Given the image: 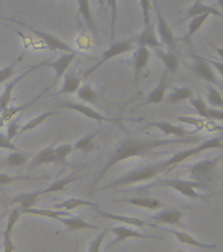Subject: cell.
<instances>
[{
  "label": "cell",
  "mask_w": 223,
  "mask_h": 252,
  "mask_svg": "<svg viewBox=\"0 0 223 252\" xmlns=\"http://www.w3.org/2000/svg\"><path fill=\"white\" fill-rule=\"evenodd\" d=\"M200 137H188V138H142V137H126L120 145L116 147L113 153L108 157V160L101 168V171L95 176L92 180V193L97 187L100 181L105 177V175L113 168L114 165L121 161L135 157H145L151 151L160 147L172 145H189V143H197L200 142Z\"/></svg>",
  "instance_id": "obj_1"
},
{
  "label": "cell",
  "mask_w": 223,
  "mask_h": 252,
  "mask_svg": "<svg viewBox=\"0 0 223 252\" xmlns=\"http://www.w3.org/2000/svg\"><path fill=\"white\" fill-rule=\"evenodd\" d=\"M160 172H164V167L161 164V161L145 165V167H141V168L133 169V171H130L126 175H122V176L113 180L108 185H105L104 189L118 188V187H126V185L130 184H137V183L153 180L154 177H157Z\"/></svg>",
  "instance_id": "obj_2"
},
{
  "label": "cell",
  "mask_w": 223,
  "mask_h": 252,
  "mask_svg": "<svg viewBox=\"0 0 223 252\" xmlns=\"http://www.w3.org/2000/svg\"><path fill=\"white\" fill-rule=\"evenodd\" d=\"M209 150H223V135L213 137L208 141H204L200 145H197L196 147H191V149L179 151L171 158H168L167 160L161 161V164L164 167V171H171L175 165L180 164L181 161L187 160V159L194 157V155H198L200 153L209 151Z\"/></svg>",
  "instance_id": "obj_3"
},
{
  "label": "cell",
  "mask_w": 223,
  "mask_h": 252,
  "mask_svg": "<svg viewBox=\"0 0 223 252\" xmlns=\"http://www.w3.org/2000/svg\"><path fill=\"white\" fill-rule=\"evenodd\" d=\"M151 187H167V188L173 189V190H176L184 197H188V198H192V200H206L205 194L198 193V189L204 188L205 184L196 180H184V179H179V177L161 179L155 184L149 185L147 188H151Z\"/></svg>",
  "instance_id": "obj_4"
},
{
  "label": "cell",
  "mask_w": 223,
  "mask_h": 252,
  "mask_svg": "<svg viewBox=\"0 0 223 252\" xmlns=\"http://www.w3.org/2000/svg\"><path fill=\"white\" fill-rule=\"evenodd\" d=\"M135 43H137L135 42V37H133V38L122 39V41H118V42H113L106 50L102 51L101 57H100V59L97 61V63H95L94 66L91 67V68H88V70L83 74L82 78H88L91 74H94L98 67L102 66V64L105 62H108L109 59L114 58V57H118V55L121 54H125L127 51H131L134 49V45H135Z\"/></svg>",
  "instance_id": "obj_5"
},
{
  "label": "cell",
  "mask_w": 223,
  "mask_h": 252,
  "mask_svg": "<svg viewBox=\"0 0 223 252\" xmlns=\"http://www.w3.org/2000/svg\"><path fill=\"white\" fill-rule=\"evenodd\" d=\"M151 5H154L155 9V15H157V34L158 38L160 41L163 46L168 47V50L176 51L177 53V45H176V38L173 35V32L169 27V24L167 23V20L164 19V16L161 15V11L159 5H158L157 0H151Z\"/></svg>",
  "instance_id": "obj_6"
},
{
  "label": "cell",
  "mask_w": 223,
  "mask_h": 252,
  "mask_svg": "<svg viewBox=\"0 0 223 252\" xmlns=\"http://www.w3.org/2000/svg\"><path fill=\"white\" fill-rule=\"evenodd\" d=\"M221 158H222V155H218V157L213 158V159H205V160L197 161V163L189 167L188 173L193 180L206 184V181L212 180L214 171H216V168L218 167V163L221 161Z\"/></svg>",
  "instance_id": "obj_7"
},
{
  "label": "cell",
  "mask_w": 223,
  "mask_h": 252,
  "mask_svg": "<svg viewBox=\"0 0 223 252\" xmlns=\"http://www.w3.org/2000/svg\"><path fill=\"white\" fill-rule=\"evenodd\" d=\"M108 231H110L114 235V239L110 240L109 244L106 246V251H109L110 248L117 246L121 242L126 239H130V238H138V239H154V240H164V238L161 236H155V235H147V234H143L141 231H137L131 227H127V226H112V227L106 228Z\"/></svg>",
  "instance_id": "obj_8"
},
{
  "label": "cell",
  "mask_w": 223,
  "mask_h": 252,
  "mask_svg": "<svg viewBox=\"0 0 223 252\" xmlns=\"http://www.w3.org/2000/svg\"><path fill=\"white\" fill-rule=\"evenodd\" d=\"M13 21H16V20H13ZM16 23H19L21 27L27 28V29H29L32 33H34V34L45 43V46H46L49 50L64 51V53H78V50H75L74 47H71L68 43H66L61 38H58L57 35L51 34V33H47V32L39 31V29H35V28L31 27V25H27V24L20 23V21H16Z\"/></svg>",
  "instance_id": "obj_9"
},
{
  "label": "cell",
  "mask_w": 223,
  "mask_h": 252,
  "mask_svg": "<svg viewBox=\"0 0 223 252\" xmlns=\"http://www.w3.org/2000/svg\"><path fill=\"white\" fill-rule=\"evenodd\" d=\"M76 55H78V53H64V54H62L59 58L53 61V62H41L37 64L38 68H41V67H50L51 70L54 71L55 76L54 79H53V82L50 83V86L47 87V88L54 87L55 84L61 80V78H62L63 75L66 74L67 68L70 67L72 61L76 58Z\"/></svg>",
  "instance_id": "obj_10"
},
{
  "label": "cell",
  "mask_w": 223,
  "mask_h": 252,
  "mask_svg": "<svg viewBox=\"0 0 223 252\" xmlns=\"http://www.w3.org/2000/svg\"><path fill=\"white\" fill-rule=\"evenodd\" d=\"M57 108H66V109H71L75 110V112H78L84 117L90 118V120H94L96 122H116L117 121V118H110L106 117V116H102L98 112H96L95 109L90 108L86 104H80V102H74V101H68V100H64V101H61L57 105Z\"/></svg>",
  "instance_id": "obj_11"
},
{
  "label": "cell",
  "mask_w": 223,
  "mask_h": 252,
  "mask_svg": "<svg viewBox=\"0 0 223 252\" xmlns=\"http://www.w3.org/2000/svg\"><path fill=\"white\" fill-rule=\"evenodd\" d=\"M193 59H194V62H193L191 68L196 74V76H198V78L208 83H214V84L218 83V79L216 76L214 68L208 62V59L201 58V57H197V55H193Z\"/></svg>",
  "instance_id": "obj_12"
},
{
  "label": "cell",
  "mask_w": 223,
  "mask_h": 252,
  "mask_svg": "<svg viewBox=\"0 0 223 252\" xmlns=\"http://www.w3.org/2000/svg\"><path fill=\"white\" fill-rule=\"evenodd\" d=\"M38 67H37V64L35 66H32L29 67L27 71H24L23 74H20L19 76H16L15 79H12L11 82H8L4 84V90L3 92L0 94V113L3 112L5 108H7L9 104H11V98H12V92H13V90H15L16 84H19L21 80H23L25 76H28V75L31 74L32 71L37 70Z\"/></svg>",
  "instance_id": "obj_13"
},
{
  "label": "cell",
  "mask_w": 223,
  "mask_h": 252,
  "mask_svg": "<svg viewBox=\"0 0 223 252\" xmlns=\"http://www.w3.org/2000/svg\"><path fill=\"white\" fill-rule=\"evenodd\" d=\"M147 126L157 127V129L160 130L164 135H173L175 138H188L197 134V130H194V131H189V130H185L184 127H181V126L173 125V124L167 121L147 122Z\"/></svg>",
  "instance_id": "obj_14"
},
{
  "label": "cell",
  "mask_w": 223,
  "mask_h": 252,
  "mask_svg": "<svg viewBox=\"0 0 223 252\" xmlns=\"http://www.w3.org/2000/svg\"><path fill=\"white\" fill-rule=\"evenodd\" d=\"M135 42L138 46H146V47H153V49H159L163 45L160 43L159 38H158L157 31L154 27L153 23L147 24L143 27L142 32L135 37Z\"/></svg>",
  "instance_id": "obj_15"
},
{
  "label": "cell",
  "mask_w": 223,
  "mask_h": 252,
  "mask_svg": "<svg viewBox=\"0 0 223 252\" xmlns=\"http://www.w3.org/2000/svg\"><path fill=\"white\" fill-rule=\"evenodd\" d=\"M168 72L164 71L163 74H161L160 79H159V82H158L157 87L154 88L149 94H147V97L143 102H142V105H149V104H160L163 100H164L165 92L168 90Z\"/></svg>",
  "instance_id": "obj_16"
},
{
  "label": "cell",
  "mask_w": 223,
  "mask_h": 252,
  "mask_svg": "<svg viewBox=\"0 0 223 252\" xmlns=\"http://www.w3.org/2000/svg\"><path fill=\"white\" fill-rule=\"evenodd\" d=\"M183 217H184V213L180 212V210L176 208H171L155 213V214H153V216L150 217V220H154V222H157V223L179 226V224L181 223Z\"/></svg>",
  "instance_id": "obj_17"
},
{
  "label": "cell",
  "mask_w": 223,
  "mask_h": 252,
  "mask_svg": "<svg viewBox=\"0 0 223 252\" xmlns=\"http://www.w3.org/2000/svg\"><path fill=\"white\" fill-rule=\"evenodd\" d=\"M96 214L101 218H105L108 220H117V222H122V223L131 224V226H135V227H143V226H151V227H157V224L149 223L143 220H139V218H135V217H126V216H120V214H113V213L105 212V210H101V209L96 206Z\"/></svg>",
  "instance_id": "obj_18"
},
{
  "label": "cell",
  "mask_w": 223,
  "mask_h": 252,
  "mask_svg": "<svg viewBox=\"0 0 223 252\" xmlns=\"http://www.w3.org/2000/svg\"><path fill=\"white\" fill-rule=\"evenodd\" d=\"M58 222L64 226L68 231H79V230H101V228L96 226V224L88 223L80 217L76 216H67V217H59Z\"/></svg>",
  "instance_id": "obj_19"
},
{
  "label": "cell",
  "mask_w": 223,
  "mask_h": 252,
  "mask_svg": "<svg viewBox=\"0 0 223 252\" xmlns=\"http://www.w3.org/2000/svg\"><path fill=\"white\" fill-rule=\"evenodd\" d=\"M161 230L169 232V234H172L180 243L185 244V246L202 248V250H216L217 248V244H209L204 243V242H200V240H197L196 238H193V236H191L189 234H187V232L184 231H177V230H171V228H161Z\"/></svg>",
  "instance_id": "obj_20"
},
{
  "label": "cell",
  "mask_w": 223,
  "mask_h": 252,
  "mask_svg": "<svg viewBox=\"0 0 223 252\" xmlns=\"http://www.w3.org/2000/svg\"><path fill=\"white\" fill-rule=\"evenodd\" d=\"M150 57H151V53H150L149 47L138 46L134 51V80H135V83L138 82V79L141 76L142 71L147 67Z\"/></svg>",
  "instance_id": "obj_21"
},
{
  "label": "cell",
  "mask_w": 223,
  "mask_h": 252,
  "mask_svg": "<svg viewBox=\"0 0 223 252\" xmlns=\"http://www.w3.org/2000/svg\"><path fill=\"white\" fill-rule=\"evenodd\" d=\"M42 196L41 190H34V192L21 193L17 196L9 198V204H17L20 206V212L21 210H27L29 208H33L37 202H38L39 197Z\"/></svg>",
  "instance_id": "obj_22"
},
{
  "label": "cell",
  "mask_w": 223,
  "mask_h": 252,
  "mask_svg": "<svg viewBox=\"0 0 223 252\" xmlns=\"http://www.w3.org/2000/svg\"><path fill=\"white\" fill-rule=\"evenodd\" d=\"M78 12L79 15L83 17L91 33L97 35V25H96V21L94 19V13H92L90 0H78Z\"/></svg>",
  "instance_id": "obj_23"
},
{
  "label": "cell",
  "mask_w": 223,
  "mask_h": 252,
  "mask_svg": "<svg viewBox=\"0 0 223 252\" xmlns=\"http://www.w3.org/2000/svg\"><path fill=\"white\" fill-rule=\"evenodd\" d=\"M155 55L163 62L167 72H169V74H176L177 68H179V57H177L176 51H163L159 47V49H155Z\"/></svg>",
  "instance_id": "obj_24"
},
{
  "label": "cell",
  "mask_w": 223,
  "mask_h": 252,
  "mask_svg": "<svg viewBox=\"0 0 223 252\" xmlns=\"http://www.w3.org/2000/svg\"><path fill=\"white\" fill-rule=\"evenodd\" d=\"M50 163H55V153L53 146H47L32 158L31 163L28 164V169H33L38 165L50 164Z\"/></svg>",
  "instance_id": "obj_25"
},
{
  "label": "cell",
  "mask_w": 223,
  "mask_h": 252,
  "mask_svg": "<svg viewBox=\"0 0 223 252\" xmlns=\"http://www.w3.org/2000/svg\"><path fill=\"white\" fill-rule=\"evenodd\" d=\"M120 202H126V204L134 205L138 208L149 209V210H158L164 206L161 201H159L158 198H153V197H131V198L120 200Z\"/></svg>",
  "instance_id": "obj_26"
},
{
  "label": "cell",
  "mask_w": 223,
  "mask_h": 252,
  "mask_svg": "<svg viewBox=\"0 0 223 252\" xmlns=\"http://www.w3.org/2000/svg\"><path fill=\"white\" fill-rule=\"evenodd\" d=\"M200 15H214L218 16V17H223L222 13H221L217 8L212 7V5H206V4L202 3L201 0H197L192 7H189L188 9H187L185 17H187V19H191V17H194V16Z\"/></svg>",
  "instance_id": "obj_27"
},
{
  "label": "cell",
  "mask_w": 223,
  "mask_h": 252,
  "mask_svg": "<svg viewBox=\"0 0 223 252\" xmlns=\"http://www.w3.org/2000/svg\"><path fill=\"white\" fill-rule=\"evenodd\" d=\"M83 78L82 76H76L72 74L64 75V80H63L62 88L57 92V94H76L79 87L82 84Z\"/></svg>",
  "instance_id": "obj_28"
},
{
  "label": "cell",
  "mask_w": 223,
  "mask_h": 252,
  "mask_svg": "<svg viewBox=\"0 0 223 252\" xmlns=\"http://www.w3.org/2000/svg\"><path fill=\"white\" fill-rule=\"evenodd\" d=\"M45 94V92H43ZM43 94H37V97H34L33 100H29L28 102H25V104H23V105H19V106H15V105H8L5 109L0 113V117L3 118L4 122L9 121V120H12V118H15L16 116H20V113H23L24 110H27L29 106L33 104V102H35L37 100H38L41 96H42Z\"/></svg>",
  "instance_id": "obj_29"
},
{
  "label": "cell",
  "mask_w": 223,
  "mask_h": 252,
  "mask_svg": "<svg viewBox=\"0 0 223 252\" xmlns=\"http://www.w3.org/2000/svg\"><path fill=\"white\" fill-rule=\"evenodd\" d=\"M21 214H33V216H39V217H47V218H53V220H58L59 217H67L71 216L70 212L67 210H58V209H35L29 208L27 210H21Z\"/></svg>",
  "instance_id": "obj_30"
},
{
  "label": "cell",
  "mask_w": 223,
  "mask_h": 252,
  "mask_svg": "<svg viewBox=\"0 0 223 252\" xmlns=\"http://www.w3.org/2000/svg\"><path fill=\"white\" fill-rule=\"evenodd\" d=\"M79 206H91V208H96L98 205L90 200H83V198H67V200L59 202V204L53 205V209H58V210H67L70 212L72 209H76Z\"/></svg>",
  "instance_id": "obj_31"
},
{
  "label": "cell",
  "mask_w": 223,
  "mask_h": 252,
  "mask_svg": "<svg viewBox=\"0 0 223 252\" xmlns=\"http://www.w3.org/2000/svg\"><path fill=\"white\" fill-rule=\"evenodd\" d=\"M209 16L210 15H200L194 16V17H191V21H189L188 25V32H187V34L183 37V41H184V42H191V39H192L193 35L200 31V28L202 27L205 24V21L209 19Z\"/></svg>",
  "instance_id": "obj_32"
},
{
  "label": "cell",
  "mask_w": 223,
  "mask_h": 252,
  "mask_svg": "<svg viewBox=\"0 0 223 252\" xmlns=\"http://www.w3.org/2000/svg\"><path fill=\"white\" fill-rule=\"evenodd\" d=\"M193 97V90L191 87H179V88H172V92L167 98L169 104H177V102L185 101Z\"/></svg>",
  "instance_id": "obj_33"
},
{
  "label": "cell",
  "mask_w": 223,
  "mask_h": 252,
  "mask_svg": "<svg viewBox=\"0 0 223 252\" xmlns=\"http://www.w3.org/2000/svg\"><path fill=\"white\" fill-rule=\"evenodd\" d=\"M78 97L83 102H88V104H96L100 98V94L91 87V84H84L80 86L78 90Z\"/></svg>",
  "instance_id": "obj_34"
},
{
  "label": "cell",
  "mask_w": 223,
  "mask_h": 252,
  "mask_svg": "<svg viewBox=\"0 0 223 252\" xmlns=\"http://www.w3.org/2000/svg\"><path fill=\"white\" fill-rule=\"evenodd\" d=\"M76 179H78V177L75 176V175H70V176L59 179V180L54 181L53 184L49 185L46 189H41V193H42V196H43V194H49V193L61 192V190H63V189L66 188L67 185L70 184V183H72V181L76 180Z\"/></svg>",
  "instance_id": "obj_35"
},
{
  "label": "cell",
  "mask_w": 223,
  "mask_h": 252,
  "mask_svg": "<svg viewBox=\"0 0 223 252\" xmlns=\"http://www.w3.org/2000/svg\"><path fill=\"white\" fill-rule=\"evenodd\" d=\"M54 114H55V112H53V110H49V112L41 113L39 116H37V117L32 118V120H29L27 124H24V125L20 126V134L27 133V131H31V130L35 129V127L41 125V124H42L45 120H47V118L51 117V116H54Z\"/></svg>",
  "instance_id": "obj_36"
},
{
  "label": "cell",
  "mask_w": 223,
  "mask_h": 252,
  "mask_svg": "<svg viewBox=\"0 0 223 252\" xmlns=\"http://www.w3.org/2000/svg\"><path fill=\"white\" fill-rule=\"evenodd\" d=\"M97 135V131H94V133L88 134L86 137H82L80 139L75 142L72 147L74 150H78V151H84V153H88L91 150H94L95 147V138Z\"/></svg>",
  "instance_id": "obj_37"
},
{
  "label": "cell",
  "mask_w": 223,
  "mask_h": 252,
  "mask_svg": "<svg viewBox=\"0 0 223 252\" xmlns=\"http://www.w3.org/2000/svg\"><path fill=\"white\" fill-rule=\"evenodd\" d=\"M28 159H29V157H28L27 154H21L19 151H11V153L8 154L5 163H7V165L12 167V168H20V167L27 165Z\"/></svg>",
  "instance_id": "obj_38"
},
{
  "label": "cell",
  "mask_w": 223,
  "mask_h": 252,
  "mask_svg": "<svg viewBox=\"0 0 223 252\" xmlns=\"http://www.w3.org/2000/svg\"><path fill=\"white\" fill-rule=\"evenodd\" d=\"M74 151V147L70 143H64L58 147H55V163L61 165H67V157Z\"/></svg>",
  "instance_id": "obj_39"
},
{
  "label": "cell",
  "mask_w": 223,
  "mask_h": 252,
  "mask_svg": "<svg viewBox=\"0 0 223 252\" xmlns=\"http://www.w3.org/2000/svg\"><path fill=\"white\" fill-rule=\"evenodd\" d=\"M206 92H208V102L212 108L217 109H223V97L221 92L213 86L208 84L206 86Z\"/></svg>",
  "instance_id": "obj_40"
},
{
  "label": "cell",
  "mask_w": 223,
  "mask_h": 252,
  "mask_svg": "<svg viewBox=\"0 0 223 252\" xmlns=\"http://www.w3.org/2000/svg\"><path fill=\"white\" fill-rule=\"evenodd\" d=\"M39 179H45V177H32L27 176V175H16V176H11L7 173H0V187L4 185L13 184L16 181H27V180H39Z\"/></svg>",
  "instance_id": "obj_41"
},
{
  "label": "cell",
  "mask_w": 223,
  "mask_h": 252,
  "mask_svg": "<svg viewBox=\"0 0 223 252\" xmlns=\"http://www.w3.org/2000/svg\"><path fill=\"white\" fill-rule=\"evenodd\" d=\"M21 117H23V114H20V116H16V118H12L8 121V126H7V131H5V135L9 141H13L17 135L20 134V121H21Z\"/></svg>",
  "instance_id": "obj_42"
},
{
  "label": "cell",
  "mask_w": 223,
  "mask_h": 252,
  "mask_svg": "<svg viewBox=\"0 0 223 252\" xmlns=\"http://www.w3.org/2000/svg\"><path fill=\"white\" fill-rule=\"evenodd\" d=\"M177 121L181 122V124H185V125L193 126L196 127V130L204 129L206 124H205L204 118L202 117H193V116H177Z\"/></svg>",
  "instance_id": "obj_43"
},
{
  "label": "cell",
  "mask_w": 223,
  "mask_h": 252,
  "mask_svg": "<svg viewBox=\"0 0 223 252\" xmlns=\"http://www.w3.org/2000/svg\"><path fill=\"white\" fill-rule=\"evenodd\" d=\"M24 53H21V54L17 57V58L13 61V62L11 63V64H8V66H5L4 68H1L0 70V83H5L8 80V79L11 78L12 75H13V71H15L16 66H17V63H20L21 61H23L24 58Z\"/></svg>",
  "instance_id": "obj_44"
},
{
  "label": "cell",
  "mask_w": 223,
  "mask_h": 252,
  "mask_svg": "<svg viewBox=\"0 0 223 252\" xmlns=\"http://www.w3.org/2000/svg\"><path fill=\"white\" fill-rule=\"evenodd\" d=\"M191 101V105L196 109V112L198 113V116L202 118H206V112L209 109V105H206V102L201 96H197V97H191L189 98Z\"/></svg>",
  "instance_id": "obj_45"
},
{
  "label": "cell",
  "mask_w": 223,
  "mask_h": 252,
  "mask_svg": "<svg viewBox=\"0 0 223 252\" xmlns=\"http://www.w3.org/2000/svg\"><path fill=\"white\" fill-rule=\"evenodd\" d=\"M106 234H108V230H106V228H101V231L98 232L97 235H96V238H94V239L90 242L88 252H100V250H101V244L102 242H104V239H105Z\"/></svg>",
  "instance_id": "obj_46"
},
{
  "label": "cell",
  "mask_w": 223,
  "mask_h": 252,
  "mask_svg": "<svg viewBox=\"0 0 223 252\" xmlns=\"http://www.w3.org/2000/svg\"><path fill=\"white\" fill-rule=\"evenodd\" d=\"M106 7L110 8V32H112V41L116 34V20H117V0H106Z\"/></svg>",
  "instance_id": "obj_47"
},
{
  "label": "cell",
  "mask_w": 223,
  "mask_h": 252,
  "mask_svg": "<svg viewBox=\"0 0 223 252\" xmlns=\"http://www.w3.org/2000/svg\"><path fill=\"white\" fill-rule=\"evenodd\" d=\"M143 16V27L151 23V0H139Z\"/></svg>",
  "instance_id": "obj_48"
},
{
  "label": "cell",
  "mask_w": 223,
  "mask_h": 252,
  "mask_svg": "<svg viewBox=\"0 0 223 252\" xmlns=\"http://www.w3.org/2000/svg\"><path fill=\"white\" fill-rule=\"evenodd\" d=\"M0 150H8V151H17V147L12 141H9L7 135L0 133Z\"/></svg>",
  "instance_id": "obj_49"
},
{
  "label": "cell",
  "mask_w": 223,
  "mask_h": 252,
  "mask_svg": "<svg viewBox=\"0 0 223 252\" xmlns=\"http://www.w3.org/2000/svg\"><path fill=\"white\" fill-rule=\"evenodd\" d=\"M206 120L210 121H223V110L217 108H209L206 112Z\"/></svg>",
  "instance_id": "obj_50"
},
{
  "label": "cell",
  "mask_w": 223,
  "mask_h": 252,
  "mask_svg": "<svg viewBox=\"0 0 223 252\" xmlns=\"http://www.w3.org/2000/svg\"><path fill=\"white\" fill-rule=\"evenodd\" d=\"M208 62L212 64L213 68H216L218 72L223 76V62H218V61H212V59H208Z\"/></svg>",
  "instance_id": "obj_51"
},
{
  "label": "cell",
  "mask_w": 223,
  "mask_h": 252,
  "mask_svg": "<svg viewBox=\"0 0 223 252\" xmlns=\"http://www.w3.org/2000/svg\"><path fill=\"white\" fill-rule=\"evenodd\" d=\"M208 126H216V124H213V122H209ZM209 130H222V127L217 125V127H209Z\"/></svg>",
  "instance_id": "obj_52"
},
{
  "label": "cell",
  "mask_w": 223,
  "mask_h": 252,
  "mask_svg": "<svg viewBox=\"0 0 223 252\" xmlns=\"http://www.w3.org/2000/svg\"><path fill=\"white\" fill-rule=\"evenodd\" d=\"M217 53L220 54L221 58H223V49H221V47H218V49H217Z\"/></svg>",
  "instance_id": "obj_53"
},
{
  "label": "cell",
  "mask_w": 223,
  "mask_h": 252,
  "mask_svg": "<svg viewBox=\"0 0 223 252\" xmlns=\"http://www.w3.org/2000/svg\"><path fill=\"white\" fill-rule=\"evenodd\" d=\"M217 3H218V5L222 8V11H223V0H217Z\"/></svg>",
  "instance_id": "obj_54"
},
{
  "label": "cell",
  "mask_w": 223,
  "mask_h": 252,
  "mask_svg": "<svg viewBox=\"0 0 223 252\" xmlns=\"http://www.w3.org/2000/svg\"><path fill=\"white\" fill-rule=\"evenodd\" d=\"M3 125H4V121H3V118L0 117V129H1V127H3Z\"/></svg>",
  "instance_id": "obj_55"
},
{
  "label": "cell",
  "mask_w": 223,
  "mask_h": 252,
  "mask_svg": "<svg viewBox=\"0 0 223 252\" xmlns=\"http://www.w3.org/2000/svg\"><path fill=\"white\" fill-rule=\"evenodd\" d=\"M75 252H79V244H76V247H75Z\"/></svg>",
  "instance_id": "obj_56"
},
{
  "label": "cell",
  "mask_w": 223,
  "mask_h": 252,
  "mask_svg": "<svg viewBox=\"0 0 223 252\" xmlns=\"http://www.w3.org/2000/svg\"><path fill=\"white\" fill-rule=\"evenodd\" d=\"M177 252H185V251H183V250H177Z\"/></svg>",
  "instance_id": "obj_57"
},
{
  "label": "cell",
  "mask_w": 223,
  "mask_h": 252,
  "mask_svg": "<svg viewBox=\"0 0 223 252\" xmlns=\"http://www.w3.org/2000/svg\"><path fill=\"white\" fill-rule=\"evenodd\" d=\"M0 250H1V247H0Z\"/></svg>",
  "instance_id": "obj_58"
},
{
  "label": "cell",
  "mask_w": 223,
  "mask_h": 252,
  "mask_svg": "<svg viewBox=\"0 0 223 252\" xmlns=\"http://www.w3.org/2000/svg\"><path fill=\"white\" fill-rule=\"evenodd\" d=\"M51 1H53V0H51Z\"/></svg>",
  "instance_id": "obj_59"
}]
</instances>
